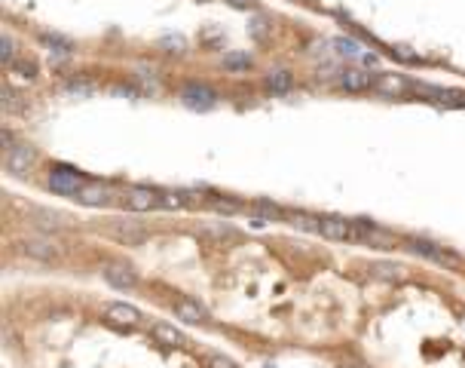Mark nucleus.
I'll list each match as a JSON object with an SVG mask.
<instances>
[{
    "label": "nucleus",
    "mask_w": 465,
    "mask_h": 368,
    "mask_svg": "<svg viewBox=\"0 0 465 368\" xmlns=\"http://www.w3.org/2000/svg\"><path fill=\"white\" fill-rule=\"evenodd\" d=\"M407 246H411V252L429 258V261H438V264H447V267H459V258L457 255L444 252L441 246H432V243H425V239H407Z\"/></svg>",
    "instance_id": "6e6552de"
},
{
    "label": "nucleus",
    "mask_w": 465,
    "mask_h": 368,
    "mask_svg": "<svg viewBox=\"0 0 465 368\" xmlns=\"http://www.w3.org/2000/svg\"><path fill=\"white\" fill-rule=\"evenodd\" d=\"M230 4L239 6V9H251V6H254V0H230Z\"/></svg>",
    "instance_id": "473e14b6"
},
{
    "label": "nucleus",
    "mask_w": 465,
    "mask_h": 368,
    "mask_svg": "<svg viewBox=\"0 0 465 368\" xmlns=\"http://www.w3.org/2000/svg\"><path fill=\"white\" fill-rule=\"evenodd\" d=\"M105 319L110 326H119V328H135L141 322V310L132 307V304H105Z\"/></svg>",
    "instance_id": "7ed1b4c3"
},
{
    "label": "nucleus",
    "mask_w": 465,
    "mask_h": 368,
    "mask_svg": "<svg viewBox=\"0 0 465 368\" xmlns=\"http://www.w3.org/2000/svg\"><path fill=\"white\" fill-rule=\"evenodd\" d=\"M288 218H291V224H294V227H303V230H319V221L310 218V215H303V212H291V215H288Z\"/></svg>",
    "instance_id": "393cba45"
},
{
    "label": "nucleus",
    "mask_w": 465,
    "mask_h": 368,
    "mask_svg": "<svg viewBox=\"0 0 465 368\" xmlns=\"http://www.w3.org/2000/svg\"><path fill=\"white\" fill-rule=\"evenodd\" d=\"M77 200L83 202V206H105L107 202V188L98 181H86L83 184V190L77 193Z\"/></svg>",
    "instance_id": "2eb2a0df"
},
{
    "label": "nucleus",
    "mask_w": 465,
    "mask_h": 368,
    "mask_svg": "<svg viewBox=\"0 0 465 368\" xmlns=\"http://www.w3.org/2000/svg\"><path fill=\"white\" fill-rule=\"evenodd\" d=\"M16 40H13V34H0V59H4L6 64H13L16 62Z\"/></svg>",
    "instance_id": "5701e85b"
},
{
    "label": "nucleus",
    "mask_w": 465,
    "mask_h": 368,
    "mask_svg": "<svg viewBox=\"0 0 465 368\" xmlns=\"http://www.w3.org/2000/svg\"><path fill=\"white\" fill-rule=\"evenodd\" d=\"M370 273L379 276V280H404V267H398V264H374Z\"/></svg>",
    "instance_id": "6ab92c4d"
},
{
    "label": "nucleus",
    "mask_w": 465,
    "mask_h": 368,
    "mask_svg": "<svg viewBox=\"0 0 465 368\" xmlns=\"http://www.w3.org/2000/svg\"><path fill=\"white\" fill-rule=\"evenodd\" d=\"M160 206H165V209H181L184 206V197H178V193H163Z\"/></svg>",
    "instance_id": "bb28decb"
},
{
    "label": "nucleus",
    "mask_w": 465,
    "mask_h": 368,
    "mask_svg": "<svg viewBox=\"0 0 465 368\" xmlns=\"http://www.w3.org/2000/svg\"><path fill=\"white\" fill-rule=\"evenodd\" d=\"M206 234H218V236H230L232 230L230 227H206Z\"/></svg>",
    "instance_id": "2f4dec72"
},
{
    "label": "nucleus",
    "mask_w": 465,
    "mask_h": 368,
    "mask_svg": "<svg viewBox=\"0 0 465 368\" xmlns=\"http://www.w3.org/2000/svg\"><path fill=\"white\" fill-rule=\"evenodd\" d=\"M175 316L178 319H184V322H193V326H196V322H206L208 319V313H206V307H199L196 301H187V298H181V301H175Z\"/></svg>",
    "instance_id": "f8f14e48"
},
{
    "label": "nucleus",
    "mask_w": 465,
    "mask_h": 368,
    "mask_svg": "<svg viewBox=\"0 0 465 368\" xmlns=\"http://www.w3.org/2000/svg\"><path fill=\"white\" fill-rule=\"evenodd\" d=\"M114 234L119 239H126V243H141V239H144V230L141 227H129V224H117Z\"/></svg>",
    "instance_id": "b1692460"
},
{
    "label": "nucleus",
    "mask_w": 465,
    "mask_h": 368,
    "mask_svg": "<svg viewBox=\"0 0 465 368\" xmlns=\"http://www.w3.org/2000/svg\"><path fill=\"white\" fill-rule=\"evenodd\" d=\"M64 92H71V96H92L95 92V83H89V80H68L64 83Z\"/></svg>",
    "instance_id": "412c9836"
},
{
    "label": "nucleus",
    "mask_w": 465,
    "mask_h": 368,
    "mask_svg": "<svg viewBox=\"0 0 465 368\" xmlns=\"http://www.w3.org/2000/svg\"><path fill=\"white\" fill-rule=\"evenodd\" d=\"M34 160H37V151H34V147H28V144H13L6 151V156H4L6 169L13 175H28V172H31V166H34Z\"/></svg>",
    "instance_id": "20e7f679"
},
{
    "label": "nucleus",
    "mask_w": 465,
    "mask_h": 368,
    "mask_svg": "<svg viewBox=\"0 0 465 368\" xmlns=\"http://www.w3.org/2000/svg\"><path fill=\"white\" fill-rule=\"evenodd\" d=\"M151 331H153V338L160 340V344H165V347H184V344H187V338H184L175 326H169V322H153Z\"/></svg>",
    "instance_id": "ddd939ff"
},
{
    "label": "nucleus",
    "mask_w": 465,
    "mask_h": 368,
    "mask_svg": "<svg viewBox=\"0 0 465 368\" xmlns=\"http://www.w3.org/2000/svg\"><path fill=\"white\" fill-rule=\"evenodd\" d=\"M105 280H107V285H114V289L126 292V289H135L138 276H135L132 267H126V264H107L105 267Z\"/></svg>",
    "instance_id": "1a4fd4ad"
},
{
    "label": "nucleus",
    "mask_w": 465,
    "mask_h": 368,
    "mask_svg": "<svg viewBox=\"0 0 465 368\" xmlns=\"http://www.w3.org/2000/svg\"><path fill=\"white\" fill-rule=\"evenodd\" d=\"M374 83H377V77L370 71H365V68H346V71H340V77H337V86L346 89V92L374 89Z\"/></svg>",
    "instance_id": "39448f33"
},
{
    "label": "nucleus",
    "mask_w": 465,
    "mask_h": 368,
    "mask_svg": "<svg viewBox=\"0 0 465 368\" xmlns=\"http://www.w3.org/2000/svg\"><path fill=\"white\" fill-rule=\"evenodd\" d=\"M251 212H254V215H260V218H266V221H273V218H282L285 212L276 206V202H266V200H257L254 206H251Z\"/></svg>",
    "instance_id": "aec40b11"
},
{
    "label": "nucleus",
    "mask_w": 465,
    "mask_h": 368,
    "mask_svg": "<svg viewBox=\"0 0 465 368\" xmlns=\"http://www.w3.org/2000/svg\"><path fill=\"white\" fill-rule=\"evenodd\" d=\"M22 252L28 258H37V261H55V258L61 255V248L52 243V239H46V236H31V239H22Z\"/></svg>",
    "instance_id": "423d86ee"
},
{
    "label": "nucleus",
    "mask_w": 465,
    "mask_h": 368,
    "mask_svg": "<svg viewBox=\"0 0 465 368\" xmlns=\"http://www.w3.org/2000/svg\"><path fill=\"white\" fill-rule=\"evenodd\" d=\"M334 46H337L340 55H346V59H365V62H374V55L365 52V46H361L358 40H352V37H337L334 40Z\"/></svg>",
    "instance_id": "dca6fc26"
},
{
    "label": "nucleus",
    "mask_w": 465,
    "mask_h": 368,
    "mask_svg": "<svg viewBox=\"0 0 465 368\" xmlns=\"http://www.w3.org/2000/svg\"><path fill=\"white\" fill-rule=\"evenodd\" d=\"M224 68H230V71H245V68H251V55H245V52H230V55H224Z\"/></svg>",
    "instance_id": "4be33fe9"
},
{
    "label": "nucleus",
    "mask_w": 465,
    "mask_h": 368,
    "mask_svg": "<svg viewBox=\"0 0 465 368\" xmlns=\"http://www.w3.org/2000/svg\"><path fill=\"white\" fill-rule=\"evenodd\" d=\"M264 83H266V89H273V92H288L294 86V77H291V71H269Z\"/></svg>",
    "instance_id": "a211bd4d"
},
{
    "label": "nucleus",
    "mask_w": 465,
    "mask_h": 368,
    "mask_svg": "<svg viewBox=\"0 0 465 368\" xmlns=\"http://www.w3.org/2000/svg\"><path fill=\"white\" fill-rule=\"evenodd\" d=\"M9 68H13L16 74H18V77H25V80H34L37 77V68H34V62H13V64H9Z\"/></svg>",
    "instance_id": "a878e982"
},
{
    "label": "nucleus",
    "mask_w": 465,
    "mask_h": 368,
    "mask_svg": "<svg viewBox=\"0 0 465 368\" xmlns=\"http://www.w3.org/2000/svg\"><path fill=\"white\" fill-rule=\"evenodd\" d=\"M163 46H175V52H184V40H181V37H165Z\"/></svg>",
    "instance_id": "c756f323"
},
{
    "label": "nucleus",
    "mask_w": 465,
    "mask_h": 368,
    "mask_svg": "<svg viewBox=\"0 0 465 368\" xmlns=\"http://www.w3.org/2000/svg\"><path fill=\"white\" fill-rule=\"evenodd\" d=\"M181 101L190 110H211L218 105V92L202 86V83H187V86L181 89Z\"/></svg>",
    "instance_id": "f03ea898"
},
{
    "label": "nucleus",
    "mask_w": 465,
    "mask_h": 368,
    "mask_svg": "<svg viewBox=\"0 0 465 368\" xmlns=\"http://www.w3.org/2000/svg\"><path fill=\"white\" fill-rule=\"evenodd\" d=\"M126 206L132 212H151L153 206H160V197L151 188H132L126 193Z\"/></svg>",
    "instance_id": "9b49d317"
},
{
    "label": "nucleus",
    "mask_w": 465,
    "mask_h": 368,
    "mask_svg": "<svg viewBox=\"0 0 465 368\" xmlns=\"http://www.w3.org/2000/svg\"><path fill=\"white\" fill-rule=\"evenodd\" d=\"M211 209H218V212H227V215H232V212H239V202H232V200H211Z\"/></svg>",
    "instance_id": "cd10ccee"
},
{
    "label": "nucleus",
    "mask_w": 465,
    "mask_h": 368,
    "mask_svg": "<svg viewBox=\"0 0 465 368\" xmlns=\"http://www.w3.org/2000/svg\"><path fill=\"white\" fill-rule=\"evenodd\" d=\"M374 89L383 92V96H398V92L407 89V83H404L401 77H395V74H383V77H377Z\"/></svg>",
    "instance_id": "f3484780"
},
{
    "label": "nucleus",
    "mask_w": 465,
    "mask_h": 368,
    "mask_svg": "<svg viewBox=\"0 0 465 368\" xmlns=\"http://www.w3.org/2000/svg\"><path fill=\"white\" fill-rule=\"evenodd\" d=\"M208 368H239L232 359H227V356H211L208 359Z\"/></svg>",
    "instance_id": "c85d7f7f"
},
{
    "label": "nucleus",
    "mask_w": 465,
    "mask_h": 368,
    "mask_svg": "<svg viewBox=\"0 0 465 368\" xmlns=\"http://www.w3.org/2000/svg\"><path fill=\"white\" fill-rule=\"evenodd\" d=\"M46 184H49L52 193H64V197H77V193L83 190V184H86V178L77 172V169H68V166H55V169L49 172V178H46Z\"/></svg>",
    "instance_id": "f257e3e1"
},
{
    "label": "nucleus",
    "mask_w": 465,
    "mask_h": 368,
    "mask_svg": "<svg viewBox=\"0 0 465 368\" xmlns=\"http://www.w3.org/2000/svg\"><path fill=\"white\" fill-rule=\"evenodd\" d=\"M355 239H361V243H370V246H392L395 243L392 234H386V230L367 224V221H355Z\"/></svg>",
    "instance_id": "9d476101"
},
{
    "label": "nucleus",
    "mask_w": 465,
    "mask_h": 368,
    "mask_svg": "<svg viewBox=\"0 0 465 368\" xmlns=\"http://www.w3.org/2000/svg\"><path fill=\"white\" fill-rule=\"evenodd\" d=\"M319 234L328 239H337V243H346V239H355V221L346 218H322L319 221Z\"/></svg>",
    "instance_id": "0eeeda50"
},
{
    "label": "nucleus",
    "mask_w": 465,
    "mask_h": 368,
    "mask_svg": "<svg viewBox=\"0 0 465 368\" xmlns=\"http://www.w3.org/2000/svg\"><path fill=\"white\" fill-rule=\"evenodd\" d=\"M264 25H266L264 18H254V25H251V34H254V37H264V34H266V31H264Z\"/></svg>",
    "instance_id": "7c9ffc66"
},
{
    "label": "nucleus",
    "mask_w": 465,
    "mask_h": 368,
    "mask_svg": "<svg viewBox=\"0 0 465 368\" xmlns=\"http://www.w3.org/2000/svg\"><path fill=\"white\" fill-rule=\"evenodd\" d=\"M40 40H43L46 50H49V55H55V59H71V55H73V40H68V37H61V34H43Z\"/></svg>",
    "instance_id": "4468645a"
}]
</instances>
